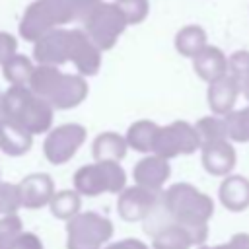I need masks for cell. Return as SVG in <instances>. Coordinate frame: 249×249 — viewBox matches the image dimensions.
<instances>
[{
	"mask_svg": "<svg viewBox=\"0 0 249 249\" xmlns=\"http://www.w3.org/2000/svg\"><path fill=\"white\" fill-rule=\"evenodd\" d=\"M165 208L173 216L175 224L187 228L196 243H202L208 235V220L214 214V202L208 195L193 185H173L165 195Z\"/></svg>",
	"mask_w": 249,
	"mask_h": 249,
	"instance_id": "6da1fadb",
	"label": "cell"
},
{
	"mask_svg": "<svg viewBox=\"0 0 249 249\" xmlns=\"http://www.w3.org/2000/svg\"><path fill=\"white\" fill-rule=\"evenodd\" d=\"M200 148V136L195 126L189 123H173L165 128H160L156 134L154 150L161 158H173L179 154H193Z\"/></svg>",
	"mask_w": 249,
	"mask_h": 249,
	"instance_id": "7a4b0ae2",
	"label": "cell"
},
{
	"mask_svg": "<svg viewBox=\"0 0 249 249\" xmlns=\"http://www.w3.org/2000/svg\"><path fill=\"white\" fill-rule=\"evenodd\" d=\"M243 93L241 84L233 78V76H224L212 84H208V91H206V99H208V107L214 115L218 117H226L231 111H235V101L237 97Z\"/></svg>",
	"mask_w": 249,
	"mask_h": 249,
	"instance_id": "3957f363",
	"label": "cell"
},
{
	"mask_svg": "<svg viewBox=\"0 0 249 249\" xmlns=\"http://www.w3.org/2000/svg\"><path fill=\"white\" fill-rule=\"evenodd\" d=\"M200 152H202V165L210 175H216V177L231 175L237 163V154H235L231 140L204 144L200 146Z\"/></svg>",
	"mask_w": 249,
	"mask_h": 249,
	"instance_id": "277c9868",
	"label": "cell"
},
{
	"mask_svg": "<svg viewBox=\"0 0 249 249\" xmlns=\"http://www.w3.org/2000/svg\"><path fill=\"white\" fill-rule=\"evenodd\" d=\"M193 68L204 82L212 84L230 74V58L222 53V49L208 45L193 58Z\"/></svg>",
	"mask_w": 249,
	"mask_h": 249,
	"instance_id": "5b68a950",
	"label": "cell"
},
{
	"mask_svg": "<svg viewBox=\"0 0 249 249\" xmlns=\"http://www.w3.org/2000/svg\"><path fill=\"white\" fill-rule=\"evenodd\" d=\"M222 206L230 212H243L249 208V179L245 175H228L222 179L218 189Z\"/></svg>",
	"mask_w": 249,
	"mask_h": 249,
	"instance_id": "8992f818",
	"label": "cell"
},
{
	"mask_svg": "<svg viewBox=\"0 0 249 249\" xmlns=\"http://www.w3.org/2000/svg\"><path fill=\"white\" fill-rule=\"evenodd\" d=\"M167 177H169V165H167L165 158H161V156L148 158V160L140 161V165L136 167V179L146 189H158L160 185H163V181Z\"/></svg>",
	"mask_w": 249,
	"mask_h": 249,
	"instance_id": "52a82bcc",
	"label": "cell"
},
{
	"mask_svg": "<svg viewBox=\"0 0 249 249\" xmlns=\"http://www.w3.org/2000/svg\"><path fill=\"white\" fill-rule=\"evenodd\" d=\"M175 47L183 56L195 58L202 49L208 47L206 43V31L200 25H187L183 27L175 37Z\"/></svg>",
	"mask_w": 249,
	"mask_h": 249,
	"instance_id": "ba28073f",
	"label": "cell"
},
{
	"mask_svg": "<svg viewBox=\"0 0 249 249\" xmlns=\"http://www.w3.org/2000/svg\"><path fill=\"white\" fill-rule=\"evenodd\" d=\"M193 243H196L195 235L179 224H171L163 228L154 239L156 249H189Z\"/></svg>",
	"mask_w": 249,
	"mask_h": 249,
	"instance_id": "9c48e42d",
	"label": "cell"
},
{
	"mask_svg": "<svg viewBox=\"0 0 249 249\" xmlns=\"http://www.w3.org/2000/svg\"><path fill=\"white\" fill-rule=\"evenodd\" d=\"M198 136H200V146L210 144V142H220V140H230L228 134V124H226V117H202L196 124H195Z\"/></svg>",
	"mask_w": 249,
	"mask_h": 249,
	"instance_id": "30bf717a",
	"label": "cell"
},
{
	"mask_svg": "<svg viewBox=\"0 0 249 249\" xmlns=\"http://www.w3.org/2000/svg\"><path fill=\"white\" fill-rule=\"evenodd\" d=\"M154 204V195L148 189H140V191H130L126 198H123L121 208H123V216L128 218H140L144 214H148L152 210Z\"/></svg>",
	"mask_w": 249,
	"mask_h": 249,
	"instance_id": "8fae6325",
	"label": "cell"
},
{
	"mask_svg": "<svg viewBox=\"0 0 249 249\" xmlns=\"http://www.w3.org/2000/svg\"><path fill=\"white\" fill-rule=\"evenodd\" d=\"M226 124L231 142H249V105L226 115Z\"/></svg>",
	"mask_w": 249,
	"mask_h": 249,
	"instance_id": "7c38bea8",
	"label": "cell"
},
{
	"mask_svg": "<svg viewBox=\"0 0 249 249\" xmlns=\"http://www.w3.org/2000/svg\"><path fill=\"white\" fill-rule=\"evenodd\" d=\"M228 58H230V76H233L243 88L249 82V51H235Z\"/></svg>",
	"mask_w": 249,
	"mask_h": 249,
	"instance_id": "4fadbf2b",
	"label": "cell"
},
{
	"mask_svg": "<svg viewBox=\"0 0 249 249\" xmlns=\"http://www.w3.org/2000/svg\"><path fill=\"white\" fill-rule=\"evenodd\" d=\"M210 249H249V233H247V231L233 233L226 243L214 245V247H210Z\"/></svg>",
	"mask_w": 249,
	"mask_h": 249,
	"instance_id": "5bb4252c",
	"label": "cell"
},
{
	"mask_svg": "<svg viewBox=\"0 0 249 249\" xmlns=\"http://www.w3.org/2000/svg\"><path fill=\"white\" fill-rule=\"evenodd\" d=\"M241 89H243V95H245V99L249 101V82H247V84H245V86H243Z\"/></svg>",
	"mask_w": 249,
	"mask_h": 249,
	"instance_id": "9a60e30c",
	"label": "cell"
},
{
	"mask_svg": "<svg viewBox=\"0 0 249 249\" xmlns=\"http://www.w3.org/2000/svg\"><path fill=\"white\" fill-rule=\"evenodd\" d=\"M200 249H210V247H206V245H202V247H200Z\"/></svg>",
	"mask_w": 249,
	"mask_h": 249,
	"instance_id": "2e32d148",
	"label": "cell"
}]
</instances>
